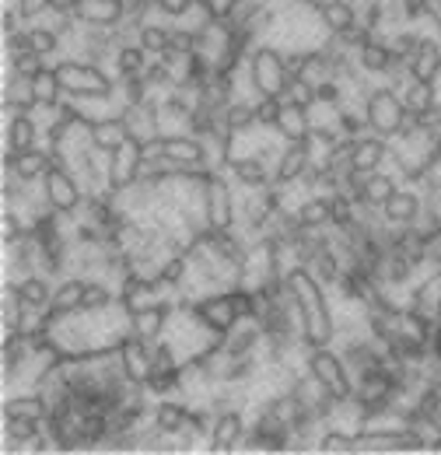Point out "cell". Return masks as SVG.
Returning <instances> with one entry per match:
<instances>
[{
  "label": "cell",
  "mask_w": 441,
  "mask_h": 455,
  "mask_svg": "<svg viewBox=\"0 0 441 455\" xmlns=\"http://www.w3.org/2000/svg\"><path fill=\"white\" fill-rule=\"evenodd\" d=\"M421 214H424V189H417V186H399L386 200V207H382L386 225H396V228L417 225Z\"/></svg>",
  "instance_id": "obj_12"
},
{
  "label": "cell",
  "mask_w": 441,
  "mask_h": 455,
  "mask_svg": "<svg viewBox=\"0 0 441 455\" xmlns=\"http://www.w3.org/2000/svg\"><path fill=\"white\" fill-rule=\"evenodd\" d=\"M36 109L39 106H36V95H32V81L7 70V81H4V123L14 119V116H32Z\"/></svg>",
  "instance_id": "obj_21"
},
{
  "label": "cell",
  "mask_w": 441,
  "mask_h": 455,
  "mask_svg": "<svg viewBox=\"0 0 441 455\" xmlns=\"http://www.w3.org/2000/svg\"><path fill=\"white\" fill-rule=\"evenodd\" d=\"M245 74H249V92L253 99L260 95H274L284 99L287 95V84H291V74L284 67V50L277 43H260L253 50V57L245 63Z\"/></svg>",
  "instance_id": "obj_3"
},
{
  "label": "cell",
  "mask_w": 441,
  "mask_h": 455,
  "mask_svg": "<svg viewBox=\"0 0 441 455\" xmlns=\"http://www.w3.org/2000/svg\"><path fill=\"white\" fill-rule=\"evenodd\" d=\"M224 126H228L231 137H245V133L260 130V123H256V99H253V95L231 99V102L224 106Z\"/></svg>",
  "instance_id": "obj_29"
},
{
  "label": "cell",
  "mask_w": 441,
  "mask_h": 455,
  "mask_svg": "<svg viewBox=\"0 0 441 455\" xmlns=\"http://www.w3.org/2000/svg\"><path fill=\"white\" fill-rule=\"evenodd\" d=\"M245 435H249V413H245L242 406H235V410H220L218 420H214V431H211V438H207V449L218 455L238 452Z\"/></svg>",
  "instance_id": "obj_9"
},
{
  "label": "cell",
  "mask_w": 441,
  "mask_h": 455,
  "mask_svg": "<svg viewBox=\"0 0 441 455\" xmlns=\"http://www.w3.org/2000/svg\"><path fill=\"white\" fill-rule=\"evenodd\" d=\"M365 116H368V130H375V133H382L389 140H396L399 130H403V119H406V106H403V99H399L396 88L375 84V92L365 99Z\"/></svg>",
  "instance_id": "obj_5"
},
{
  "label": "cell",
  "mask_w": 441,
  "mask_h": 455,
  "mask_svg": "<svg viewBox=\"0 0 441 455\" xmlns=\"http://www.w3.org/2000/svg\"><path fill=\"white\" fill-rule=\"evenodd\" d=\"M119 364H123L126 379H133V382H140V386H144V382L151 379V368H155L151 343H144L140 337L126 333V337L119 340Z\"/></svg>",
  "instance_id": "obj_17"
},
{
  "label": "cell",
  "mask_w": 441,
  "mask_h": 455,
  "mask_svg": "<svg viewBox=\"0 0 441 455\" xmlns=\"http://www.w3.org/2000/svg\"><path fill=\"white\" fill-rule=\"evenodd\" d=\"M424 21H431L435 36H441V0H424Z\"/></svg>",
  "instance_id": "obj_49"
},
{
  "label": "cell",
  "mask_w": 441,
  "mask_h": 455,
  "mask_svg": "<svg viewBox=\"0 0 441 455\" xmlns=\"http://www.w3.org/2000/svg\"><path fill=\"white\" fill-rule=\"evenodd\" d=\"M39 186H43L46 204H50L53 211H60V214H67V218H77L81 207H84V200H88L81 179H77L70 169H63V165H53V169L43 175Z\"/></svg>",
  "instance_id": "obj_6"
},
{
  "label": "cell",
  "mask_w": 441,
  "mask_h": 455,
  "mask_svg": "<svg viewBox=\"0 0 441 455\" xmlns=\"http://www.w3.org/2000/svg\"><path fill=\"white\" fill-rule=\"evenodd\" d=\"M189 270H193V267H189V256H168L165 263H162V270H158V281H162L165 291L179 294V287L186 284Z\"/></svg>",
  "instance_id": "obj_39"
},
{
  "label": "cell",
  "mask_w": 441,
  "mask_h": 455,
  "mask_svg": "<svg viewBox=\"0 0 441 455\" xmlns=\"http://www.w3.org/2000/svg\"><path fill=\"white\" fill-rule=\"evenodd\" d=\"M53 413V403L43 396L39 389H28V393H18V396L4 399V417H32V420H50Z\"/></svg>",
  "instance_id": "obj_28"
},
{
  "label": "cell",
  "mask_w": 441,
  "mask_h": 455,
  "mask_svg": "<svg viewBox=\"0 0 441 455\" xmlns=\"http://www.w3.org/2000/svg\"><path fill=\"white\" fill-rule=\"evenodd\" d=\"M417 43H421V32H417L413 25H406V28H396V32H389V50H392V57L410 60V53L417 50Z\"/></svg>",
  "instance_id": "obj_44"
},
{
  "label": "cell",
  "mask_w": 441,
  "mask_h": 455,
  "mask_svg": "<svg viewBox=\"0 0 441 455\" xmlns=\"http://www.w3.org/2000/svg\"><path fill=\"white\" fill-rule=\"evenodd\" d=\"M316 11H319V18H323L330 36H343V32L361 25V11H357L354 0H319Z\"/></svg>",
  "instance_id": "obj_23"
},
{
  "label": "cell",
  "mask_w": 441,
  "mask_h": 455,
  "mask_svg": "<svg viewBox=\"0 0 441 455\" xmlns=\"http://www.w3.org/2000/svg\"><path fill=\"white\" fill-rule=\"evenodd\" d=\"M406 67H410V77H413V81L435 84L441 77V36H421V43H417V50L410 53Z\"/></svg>",
  "instance_id": "obj_18"
},
{
  "label": "cell",
  "mask_w": 441,
  "mask_h": 455,
  "mask_svg": "<svg viewBox=\"0 0 441 455\" xmlns=\"http://www.w3.org/2000/svg\"><path fill=\"white\" fill-rule=\"evenodd\" d=\"M14 291H18V298H21V305L25 308H50L53 305V277H46V274H28V277H14L11 281Z\"/></svg>",
  "instance_id": "obj_26"
},
{
  "label": "cell",
  "mask_w": 441,
  "mask_h": 455,
  "mask_svg": "<svg viewBox=\"0 0 441 455\" xmlns=\"http://www.w3.org/2000/svg\"><path fill=\"white\" fill-rule=\"evenodd\" d=\"M312 126H316L312 109H301V106H294V102H284L274 133L280 137V140L291 144V140H309V137H312Z\"/></svg>",
  "instance_id": "obj_24"
},
{
  "label": "cell",
  "mask_w": 441,
  "mask_h": 455,
  "mask_svg": "<svg viewBox=\"0 0 441 455\" xmlns=\"http://www.w3.org/2000/svg\"><path fill=\"white\" fill-rule=\"evenodd\" d=\"M305 371L330 393L336 403L354 396V375L336 347H312L305 350Z\"/></svg>",
  "instance_id": "obj_4"
},
{
  "label": "cell",
  "mask_w": 441,
  "mask_h": 455,
  "mask_svg": "<svg viewBox=\"0 0 441 455\" xmlns=\"http://www.w3.org/2000/svg\"><path fill=\"white\" fill-rule=\"evenodd\" d=\"M84 287H88V277L81 274H67L60 284L53 287V305H50V315H70V312H81L84 305Z\"/></svg>",
  "instance_id": "obj_25"
},
{
  "label": "cell",
  "mask_w": 441,
  "mask_h": 455,
  "mask_svg": "<svg viewBox=\"0 0 441 455\" xmlns=\"http://www.w3.org/2000/svg\"><path fill=\"white\" fill-rule=\"evenodd\" d=\"M4 50H7V57H11V53H21V50H32V39H28V28H18V32H11V36H4Z\"/></svg>",
  "instance_id": "obj_48"
},
{
  "label": "cell",
  "mask_w": 441,
  "mask_h": 455,
  "mask_svg": "<svg viewBox=\"0 0 441 455\" xmlns=\"http://www.w3.org/2000/svg\"><path fill=\"white\" fill-rule=\"evenodd\" d=\"M235 182L228 172H214L204 186V196H207V221L211 231H228V228H238V196H235Z\"/></svg>",
  "instance_id": "obj_7"
},
{
  "label": "cell",
  "mask_w": 441,
  "mask_h": 455,
  "mask_svg": "<svg viewBox=\"0 0 441 455\" xmlns=\"http://www.w3.org/2000/svg\"><path fill=\"white\" fill-rule=\"evenodd\" d=\"M53 70L63 81L67 99H74V102H109L112 95H116V74H109L99 63L63 57L53 63Z\"/></svg>",
  "instance_id": "obj_2"
},
{
  "label": "cell",
  "mask_w": 441,
  "mask_h": 455,
  "mask_svg": "<svg viewBox=\"0 0 441 455\" xmlns=\"http://www.w3.org/2000/svg\"><path fill=\"white\" fill-rule=\"evenodd\" d=\"M399 99H403V106H406V113L421 116L428 113L431 106H438V84H428V81H406L403 88H399Z\"/></svg>",
  "instance_id": "obj_34"
},
{
  "label": "cell",
  "mask_w": 441,
  "mask_h": 455,
  "mask_svg": "<svg viewBox=\"0 0 441 455\" xmlns=\"http://www.w3.org/2000/svg\"><path fill=\"white\" fill-rule=\"evenodd\" d=\"M32 95H36V106H39V109H56V106H63L67 92H63V81H60V74H56L53 67H46L39 77H32Z\"/></svg>",
  "instance_id": "obj_35"
},
{
  "label": "cell",
  "mask_w": 441,
  "mask_h": 455,
  "mask_svg": "<svg viewBox=\"0 0 441 455\" xmlns=\"http://www.w3.org/2000/svg\"><path fill=\"white\" fill-rule=\"evenodd\" d=\"M284 277H287V291L298 305V315H301V343L309 350L312 347H333L336 343V312H333L326 284L305 263H291Z\"/></svg>",
  "instance_id": "obj_1"
},
{
  "label": "cell",
  "mask_w": 441,
  "mask_h": 455,
  "mask_svg": "<svg viewBox=\"0 0 441 455\" xmlns=\"http://www.w3.org/2000/svg\"><path fill=\"white\" fill-rule=\"evenodd\" d=\"M294 214H298V225L301 228H333L330 196H326V193H309V196L294 207Z\"/></svg>",
  "instance_id": "obj_36"
},
{
  "label": "cell",
  "mask_w": 441,
  "mask_h": 455,
  "mask_svg": "<svg viewBox=\"0 0 441 455\" xmlns=\"http://www.w3.org/2000/svg\"><path fill=\"white\" fill-rule=\"evenodd\" d=\"M316 165V155H312V137L309 140H291L284 144V155L274 169V182L277 186H298L301 175Z\"/></svg>",
  "instance_id": "obj_11"
},
{
  "label": "cell",
  "mask_w": 441,
  "mask_h": 455,
  "mask_svg": "<svg viewBox=\"0 0 441 455\" xmlns=\"http://www.w3.org/2000/svg\"><path fill=\"white\" fill-rule=\"evenodd\" d=\"M56 158L50 148H28V151H4V169H11L25 182H43V175L53 169Z\"/></svg>",
  "instance_id": "obj_14"
},
{
  "label": "cell",
  "mask_w": 441,
  "mask_h": 455,
  "mask_svg": "<svg viewBox=\"0 0 441 455\" xmlns=\"http://www.w3.org/2000/svg\"><path fill=\"white\" fill-rule=\"evenodd\" d=\"M158 155H165L179 165H207V148L196 133L182 130V133H162L158 137Z\"/></svg>",
  "instance_id": "obj_16"
},
{
  "label": "cell",
  "mask_w": 441,
  "mask_h": 455,
  "mask_svg": "<svg viewBox=\"0 0 441 455\" xmlns=\"http://www.w3.org/2000/svg\"><path fill=\"white\" fill-rule=\"evenodd\" d=\"M140 165H144V144L140 140H126L123 148H116L109 155V189L126 193L130 186H137Z\"/></svg>",
  "instance_id": "obj_10"
},
{
  "label": "cell",
  "mask_w": 441,
  "mask_h": 455,
  "mask_svg": "<svg viewBox=\"0 0 441 455\" xmlns=\"http://www.w3.org/2000/svg\"><path fill=\"white\" fill-rule=\"evenodd\" d=\"M228 175L238 189H263L274 182V165L263 162L256 151H249V155H235L228 162Z\"/></svg>",
  "instance_id": "obj_15"
},
{
  "label": "cell",
  "mask_w": 441,
  "mask_h": 455,
  "mask_svg": "<svg viewBox=\"0 0 441 455\" xmlns=\"http://www.w3.org/2000/svg\"><path fill=\"white\" fill-rule=\"evenodd\" d=\"M39 133H43V126H39L36 113L14 116V119H7V126H4V151H28V148H39V144H36Z\"/></svg>",
  "instance_id": "obj_27"
},
{
  "label": "cell",
  "mask_w": 441,
  "mask_h": 455,
  "mask_svg": "<svg viewBox=\"0 0 441 455\" xmlns=\"http://www.w3.org/2000/svg\"><path fill=\"white\" fill-rule=\"evenodd\" d=\"M280 109H284V99L260 95L256 99V123H260V130H274L277 119H280Z\"/></svg>",
  "instance_id": "obj_45"
},
{
  "label": "cell",
  "mask_w": 441,
  "mask_h": 455,
  "mask_svg": "<svg viewBox=\"0 0 441 455\" xmlns=\"http://www.w3.org/2000/svg\"><path fill=\"white\" fill-rule=\"evenodd\" d=\"M50 11H53V0H18L21 21H43Z\"/></svg>",
  "instance_id": "obj_46"
},
{
  "label": "cell",
  "mask_w": 441,
  "mask_h": 455,
  "mask_svg": "<svg viewBox=\"0 0 441 455\" xmlns=\"http://www.w3.org/2000/svg\"><path fill=\"white\" fill-rule=\"evenodd\" d=\"M25 235H28V221H25V214H21V211L4 207V218H0V242H4V249H7V245H14V242H21Z\"/></svg>",
  "instance_id": "obj_42"
},
{
  "label": "cell",
  "mask_w": 441,
  "mask_h": 455,
  "mask_svg": "<svg viewBox=\"0 0 441 455\" xmlns=\"http://www.w3.org/2000/svg\"><path fill=\"white\" fill-rule=\"evenodd\" d=\"M126 140H133V133L126 126V116H95L92 119V148H99L102 155H112Z\"/></svg>",
  "instance_id": "obj_20"
},
{
  "label": "cell",
  "mask_w": 441,
  "mask_h": 455,
  "mask_svg": "<svg viewBox=\"0 0 441 455\" xmlns=\"http://www.w3.org/2000/svg\"><path fill=\"white\" fill-rule=\"evenodd\" d=\"M354 218H357V200H354V196H347L343 189H336V193L330 196V225H333V231L350 228V225H354Z\"/></svg>",
  "instance_id": "obj_41"
},
{
  "label": "cell",
  "mask_w": 441,
  "mask_h": 455,
  "mask_svg": "<svg viewBox=\"0 0 441 455\" xmlns=\"http://www.w3.org/2000/svg\"><path fill=\"white\" fill-rule=\"evenodd\" d=\"M137 43H140V46H144L151 57H162V53H168V46H172V21L155 18V21L140 25V28H137Z\"/></svg>",
  "instance_id": "obj_37"
},
{
  "label": "cell",
  "mask_w": 441,
  "mask_h": 455,
  "mask_svg": "<svg viewBox=\"0 0 441 455\" xmlns=\"http://www.w3.org/2000/svg\"><path fill=\"white\" fill-rule=\"evenodd\" d=\"M403 182H399V175L389 169H379L372 172V175H365V186H361V200L357 204H368V207H386V200L399 189Z\"/></svg>",
  "instance_id": "obj_31"
},
{
  "label": "cell",
  "mask_w": 441,
  "mask_h": 455,
  "mask_svg": "<svg viewBox=\"0 0 441 455\" xmlns=\"http://www.w3.org/2000/svg\"><path fill=\"white\" fill-rule=\"evenodd\" d=\"M50 63H46V57L43 53H36V50H21V53H11L7 57V70L11 74H18V77H39L43 70H46Z\"/></svg>",
  "instance_id": "obj_40"
},
{
  "label": "cell",
  "mask_w": 441,
  "mask_h": 455,
  "mask_svg": "<svg viewBox=\"0 0 441 455\" xmlns=\"http://www.w3.org/2000/svg\"><path fill=\"white\" fill-rule=\"evenodd\" d=\"M46 431L43 420H32V417H4V445L7 452H25L39 435Z\"/></svg>",
  "instance_id": "obj_30"
},
{
  "label": "cell",
  "mask_w": 441,
  "mask_h": 455,
  "mask_svg": "<svg viewBox=\"0 0 441 455\" xmlns=\"http://www.w3.org/2000/svg\"><path fill=\"white\" fill-rule=\"evenodd\" d=\"M389 63H392V50H389V36H372L361 50H357V67L368 74V77H386Z\"/></svg>",
  "instance_id": "obj_32"
},
{
  "label": "cell",
  "mask_w": 441,
  "mask_h": 455,
  "mask_svg": "<svg viewBox=\"0 0 441 455\" xmlns=\"http://www.w3.org/2000/svg\"><path fill=\"white\" fill-rule=\"evenodd\" d=\"M389 151H392V140L382 137V133H375V130H368V133L354 137V158H350V165H354V172H361V175H372V172L386 169Z\"/></svg>",
  "instance_id": "obj_13"
},
{
  "label": "cell",
  "mask_w": 441,
  "mask_h": 455,
  "mask_svg": "<svg viewBox=\"0 0 441 455\" xmlns=\"http://www.w3.org/2000/svg\"><path fill=\"white\" fill-rule=\"evenodd\" d=\"M28 39H32V50L43 53L46 60L63 53V36L56 32L53 25H46V21H32L28 25Z\"/></svg>",
  "instance_id": "obj_38"
},
{
  "label": "cell",
  "mask_w": 441,
  "mask_h": 455,
  "mask_svg": "<svg viewBox=\"0 0 441 455\" xmlns=\"http://www.w3.org/2000/svg\"><path fill=\"white\" fill-rule=\"evenodd\" d=\"M151 53L140 46V43H126L116 60H112V74L116 77H144L148 74V67H151Z\"/></svg>",
  "instance_id": "obj_33"
},
{
  "label": "cell",
  "mask_w": 441,
  "mask_h": 455,
  "mask_svg": "<svg viewBox=\"0 0 441 455\" xmlns=\"http://www.w3.org/2000/svg\"><path fill=\"white\" fill-rule=\"evenodd\" d=\"M155 4H158V11L165 14L168 21H179V18H186L193 11L196 0H155Z\"/></svg>",
  "instance_id": "obj_47"
},
{
  "label": "cell",
  "mask_w": 441,
  "mask_h": 455,
  "mask_svg": "<svg viewBox=\"0 0 441 455\" xmlns=\"http://www.w3.org/2000/svg\"><path fill=\"white\" fill-rule=\"evenodd\" d=\"M284 102H294V106H301V109H316V106H319L316 84H312V81H305V77H291Z\"/></svg>",
  "instance_id": "obj_43"
},
{
  "label": "cell",
  "mask_w": 441,
  "mask_h": 455,
  "mask_svg": "<svg viewBox=\"0 0 441 455\" xmlns=\"http://www.w3.org/2000/svg\"><path fill=\"white\" fill-rule=\"evenodd\" d=\"M77 4H81V0H53V7H56V11H74Z\"/></svg>",
  "instance_id": "obj_50"
},
{
  "label": "cell",
  "mask_w": 441,
  "mask_h": 455,
  "mask_svg": "<svg viewBox=\"0 0 441 455\" xmlns=\"http://www.w3.org/2000/svg\"><path fill=\"white\" fill-rule=\"evenodd\" d=\"M81 25H102V28H116L126 21V0H81L70 11Z\"/></svg>",
  "instance_id": "obj_19"
},
{
  "label": "cell",
  "mask_w": 441,
  "mask_h": 455,
  "mask_svg": "<svg viewBox=\"0 0 441 455\" xmlns=\"http://www.w3.org/2000/svg\"><path fill=\"white\" fill-rule=\"evenodd\" d=\"M151 417H155V424L172 435V438H179L186 427H189V417H193V403L186 399H175V396H165V399H155V410H151Z\"/></svg>",
  "instance_id": "obj_22"
},
{
  "label": "cell",
  "mask_w": 441,
  "mask_h": 455,
  "mask_svg": "<svg viewBox=\"0 0 441 455\" xmlns=\"http://www.w3.org/2000/svg\"><path fill=\"white\" fill-rule=\"evenodd\" d=\"M193 312H196V319H200L214 337H228V333L242 323L231 291H207L204 298L193 301Z\"/></svg>",
  "instance_id": "obj_8"
}]
</instances>
